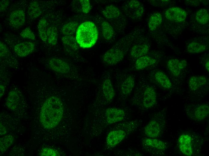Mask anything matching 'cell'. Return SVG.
<instances>
[{
    "label": "cell",
    "mask_w": 209,
    "mask_h": 156,
    "mask_svg": "<svg viewBox=\"0 0 209 156\" xmlns=\"http://www.w3.org/2000/svg\"><path fill=\"white\" fill-rule=\"evenodd\" d=\"M64 108L61 100L55 96L47 98L40 111V121L43 126L51 129L57 126L63 116Z\"/></svg>",
    "instance_id": "6da1fadb"
},
{
    "label": "cell",
    "mask_w": 209,
    "mask_h": 156,
    "mask_svg": "<svg viewBox=\"0 0 209 156\" xmlns=\"http://www.w3.org/2000/svg\"><path fill=\"white\" fill-rule=\"evenodd\" d=\"M132 35H128L120 39L114 46L103 55L102 61L105 64L112 66L121 61L124 58L128 46L134 40Z\"/></svg>",
    "instance_id": "7a4b0ae2"
},
{
    "label": "cell",
    "mask_w": 209,
    "mask_h": 156,
    "mask_svg": "<svg viewBox=\"0 0 209 156\" xmlns=\"http://www.w3.org/2000/svg\"><path fill=\"white\" fill-rule=\"evenodd\" d=\"M98 37L97 28L91 21L84 22L77 28L75 39L78 44L82 48L92 47L97 42Z\"/></svg>",
    "instance_id": "3957f363"
},
{
    "label": "cell",
    "mask_w": 209,
    "mask_h": 156,
    "mask_svg": "<svg viewBox=\"0 0 209 156\" xmlns=\"http://www.w3.org/2000/svg\"><path fill=\"white\" fill-rule=\"evenodd\" d=\"M186 113L190 118L194 121H203L208 116L209 105L204 103L190 106L187 109Z\"/></svg>",
    "instance_id": "277c9868"
},
{
    "label": "cell",
    "mask_w": 209,
    "mask_h": 156,
    "mask_svg": "<svg viewBox=\"0 0 209 156\" xmlns=\"http://www.w3.org/2000/svg\"><path fill=\"white\" fill-rule=\"evenodd\" d=\"M192 139L187 134H182L178 140V144L180 151L183 154L191 156L193 154Z\"/></svg>",
    "instance_id": "5b68a950"
},
{
    "label": "cell",
    "mask_w": 209,
    "mask_h": 156,
    "mask_svg": "<svg viewBox=\"0 0 209 156\" xmlns=\"http://www.w3.org/2000/svg\"><path fill=\"white\" fill-rule=\"evenodd\" d=\"M156 119L150 121L144 128V133L147 137L156 138L161 134L164 124L162 122Z\"/></svg>",
    "instance_id": "8992f818"
},
{
    "label": "cell",
    "mask_w": 209,
    "mask_h": 156,
    "mask_svg": "<svg viewBox=\"0 0 209 156\" xmlns=\"http://www.w3.org/2000/svg\"><path fill=\"white\" fill-rule=\"evenodd\" d=\"M47 65L52 70L59 73H67L70 70L69 65L67 62L57 57H53L50 58Z\"/></svg>",
    "instance_id": "52a82bcc"
},
{
    "label": "cell",
    "mask_w": 209,
    "mask_h": 156,
    "mask_svg": "<svg viewBox=\"0 0 209 156\" xmlns=\"http://www.w3.org/2000/svg\"><path fill=\"white\" fill-rule=\"evenodd\" d=\"M166 18L168 20L176 22H182L186 19L187 14L181 8L172 7L167 9L165 12Z\"/></svg>",
    "instance_id": "ba28073f"
},
{
    "label": "cell",
    "mask_w": 209,
    "mask_h": 156,
    "mask_svg": "<svg viewBox=\"0 0 209 156\" xmlns=\"http://www.w3.org/2000/svg\"><path fill=\"white\" fill-rule=\"evenodd\" d=\"M105 116L108 123L112 124L123 120L125 116V112L122 109L109 108L106 110Z\"/></svg>",
    "instance_id": "9c48e42d"
},
{
    "label": "cell",
    "mask_w": 209,
    "mask_h": 156,
    "mask_svg": "<svg viewBox=\"0 0 209 156\" xmlns=\"http://www.w3.org/2000/svg\"><path fill=\"white\" fill-rule=\"evenodd\" d=\"M186 65L187 62L185 60H179L176 58L170 59L167 64L168 70L172 75L175 77L180 75Z\"/></svg>",
    "instance_id": "30bf717a"
},
{
    "label": "cell",
    "mask_w": 209,
    "mask_h": 156,
    "mask_svg": "<svg viewBox=\"0 0 209 156\" xmlns=\"http://www.w3.org/2000/svg\"><path fill=\"white\" fill-rule=\"evenodd\" d=\"M128 12L133 19H140L144 12V8L142 4L137 0H131L127 3Z\"/></svg>",
    "instance_id": "8fae6325"
},
{
    "label": "cell",
    "mask_w": 209,
    "mask_h": 156,
    "mask_svg": "<svg viewBox=\"0 0 209 156\" xmlns=\"http://www.w3.org/2000/svg\"><path fill=\"white\" fill-rule=\"evenodd\" d=\"M156 102V94L155 89L152 86L146 87L144 91L143 99V106L147 109L153 106Z\"/></svg>",
    "instance_id": "7c38bea8"
},
{
    "label": "cell",
    "mask_w": 209,
    "mask_h": 156,
    "mask_svg": "<svg viewBox=\"0 0 209 156\" xmlns=\"http://www.w3.org/2000/svg\"><path fill=\"white\" fill-rule=\"evenodd\" d=\"M126 132L122 130H117L110 131L108 134L106 139L107 145L114 146L120 143L125 138Z\"/></svg>",
    "instance_id": "4fadbf2b"
},
{
    "label": "cell",
    "mask_w": 209,
    "mask_h": 156,
    "mask_svg": "<svg viewBox=\"0 0 209 156\" xmlns=\"http://www.w3.org/2000/svg\"><path fill=\"white\" fill-rule=\"evenodd\" d=\"M10 25L16 28L20 27L23 26L25 22V14L21 10H14L10 13L9 17Z\"/></svg>",
    "instance_id": "5bb4252c"
},
{
    "label": "cell",
    "mask_w": 209,
    "mask_h": 156,
    "mask_svg": "<svg viewBox=\"0 0 209 156\" xmlns=\"http://www.w3.org/2000/svg\"><path fill=\"white\" fill-rule=\"evenodd\" d=\"M34 49V44L30 42H24L15 45L14 50L16 54L20 57L26 56L31 54Z\"/></svg>",
    "instance_id": "9a60e30c"
},
{
    "label": "cell",
    "mask_w": 209,
    "mask_h": 156,
    "mask_svg": "<svg viewBox=\"0 0 209 156\" xmlns=\"http://www.w3.org/2000/svg\"><path fill=\"white\" fill-rule=\"evenodd\" d=\"M154 78L157 84L162 88L169 89L172 87V84L170 80L163 72L156 71L154 74Z\"/></svg>",
    "instance_id": "2e32d148"
},
{
    "label": "cell",
    "mask_w": 209,
    "mask_h": 156,
    "mask_svg": "<svg viewBox=\"0 0 209 156\" xmlns=\"http://www.w3.org/2000/svg\"><path fill=\"white\" fill-rule=\"evenodd\" d=\"M207 82V79L205 76L198 75L190 77L188 83L190 90L195 91L205 85Z\"/></svg>",
    "instance_id": "e0dca14e"
},
{
    "label": "cell",
    "mask_w": 209,
    "mask_h": 156,
    "mask_svg": "<svg viewBox=\"0 0 209 156\" xmlns=\"http://www.w3.org/2000/svg\"><path fill=\"white\" fill-rule=\"evenodd\" d=\"M135 85V79L132 75L126 77L121 83L120 92L124 96L129 95L132 92Z\"/></svg>",
    "instance_id": "ac0fdd59"
},
{
    "label": "cell",
    "mask_w": 209,
    "mask_h": 156,
    "mask_svg": "<svg viewBox=\"0 0 209 156\" xmlns=\"http://www.w3.org/2000/svg\"><path fill=\"white\" fill-rule=\"evenodd\" d=\"M102 90L105 99L108 101L112 100L115 94L111 80L109 77L106 78L104 80L102 84Z\"/></svg>",
    "instance_id": "d6986e66"
},
{
    "label": "cell",
    "mask_w": 209,
    "mask_h": 156,
    "mask_svg": "<svg viewBox=\"0 0 209 156\" xmlns=\"http://www.w3.org/2000/svg\"><path fill=\"white\" fill-rule=\"evenodd\" d=\"M20 101V98L17 92L12 90L8 94L5 104L9 110H14L19 106Z\"/></svg>",
    "instance_id": "ffe728a7"
},
{
    "label": "cell",
    "mask_w": 209,
    "mask_h": 156,
    "mask_svg": "<svg viewBox=\"0 0 209 156\" xmlns=\"http://www.w3.org/2000/svg\"><path fill=\"white\" fill-rule=\"evenodd\" d=\"M149 47L145 44H138L134 45L130 51V56L134 58H138L146 55L149 52Z\"/></svg>",
    "instance_id": "44dd1931"
},
{
    "label": "cell",
    "mask_w": 209,
    "mask_h": 156,
    "mask_svg": "<svg viewBox=\"0 0 209 156\" xmlns=\"http://www.w3.org/2000/svg\"><path fill=\"white\" fill-rule=\"evenodd\" d=\"M156 62V60L154 58L145 55L136 59L135 67L137 70H142L154 65Z\"/></svg>",
    "instance_id": "7402d4cb"
},
{
    "label": "cell",
    "mask_w": 209,
    "mask_h": 156,
    "mask_svg": "<svg viewBox=\"0 0 209 156\" xmlns=\"http://www.w3.org/2000/svg\"><path fill=\"white\" fill-rule=\"evenodd\" d=\"M143 143L146 146L161 151L165 150L167 147V144L165 142L155 138H145L143 140Z\"/></svg>",
    "instance_id": "603a6c76"
},
{
    "label": "cell",
    "mask_w": 209,
    "mask_h": 156,
    "mask_svg": "<svg viewBox=\"0 0 209 156\" xmlns=\"http://www.w3.org/2000/svg\"><path fill=\"white\" fill-rule=\"evenodd\" d=\"M103 16L108 20H113L117 18L120 14L119 9L113 5H108L102 11Z\"/></svg>",
    "instance_id": "cb8c5ba5"
},
{
    "label": "cell",
    "mask_w": 209,
    "mask_h": 156,
    "mask_svg": "<svg viewBox=\"0 0 209 156\" xmlns=\"http://www.w3.org/2000/svg\"><path fill=\"white\" fill-rule=\"evenodd\" d=\"M42 11L39 3L36 1H33L29 4L28 14L29 18L34 19L39 16Z\"/></svg>",
    "instance_id": "d4e9b609"
},
{
    "label": "cell",
    "mask_w": 209,
    "mask_h": 156,
    "mask_svg": "<svg viewBox=\"0 0 209 156\" xmlns=\"http://www.w3.org/2000/svg\"><path fill=\"white\" fill-rule=\"evenodd\" d=\"M162 22L161 14L159 12L153 13L150 17L148 23V27L152 31L155 30L161 24Z\"/></svg>",
    "instance_id": "484cf974"
},
{
    "label": "cell",
    "mask_w": 209,
    "mask_h": 156,
    "mask_svg": "<svg viewBox=\"0 0 209 156\" xmlns=\"http://www.w3.org/2000/svg\"><path fill=\"white\" fill-rule=\"evenodd\" d=\"M101 27L104 39L107 40L111 39L114 34V30L111 25L107 22L104 21L101 23Z\"/></svg>",
    "instance_id": "4316f807"
},
{
    "label": "cell",
    "mask_w": 209,
    "mask_h": 156,
    "mask_svg": "<svg viewBox=\"0 0 209 156\" xmlns=\"http://www.w3.org/2000/svg\"><path fill=\"white\" fill-rule=\"evenodd\" d=\"M47 22L45 18L44 17L39 20L38 25L39 35L41 39L45 42L47 40Z\"/></svg>",
    "instance_id": "83f0119b"
},
{
    "label": "cell",
    "mask_w": 209,
    "mask_h": 156,
    "mask_svg": "<svg viewBox=\"0 0 209 156\" xmlns=\"http://www.w3.org/2000/svg\"><path fill=\"white\" fill-rule=\"evenodd\" d=\"M206 46L200 43L192 42L189 43L187 48V51L191 53H199L204 51Z\"/></svg>",
    "instance_id": "f1b7e54d"
},
{
    "label": "cell",
    "mask_w": 209,
    "mask_h": 156,
    "mask_svg": "<svg viewBox=\"0 0 209 156\" xmlns=\"http://www.w3.org/2000/svg\"><path fill=\"white\" fill-rule=\"evenodd\" d=\"M195 19L197 22L200 24L204 25L209 21V14L207 10L204 8L198 10L195 15Z\"/></svg>",
    "instance_id": "f546056e"
},
{
    "label": "cell",
    "mask_w": 209,
    "mask_h": 156,
    "mask_svg": "<svg viewBox=\"0 0 209 156\" xmlns=\"http://www.w3.org/2000/svg\"><path fill=\"white\" fill-rule=\"evenodd\" d=\"M47 40L48 43L54 45L56 44L58 41V33L56 28L54 27H50L47 30Z\"/></svg>",
    "instance_id": "4dcf8cb0"
},
{
    "label": "cell",
    "mask_w": 209,
    "mask_h": 156,
    "mask_svg": "<svg viewBox=\"0 0 209 156\" xmlns=\"http://www.w3.org/2000/svg\"><path fill=\"white\" fill-rule=\"evenodd\" d=\"M78 23L76 22H71L63 25L61 29L62 33L64 36L73 35L77 28Z\"/></svg>",
    "instance_id": "1f68e13d"
},
{
    "label": "cell",
    "mask_w": 209,
    "mask_h": 156,
    "mask_svg": "<svg viewBox=\"0 0 209 156\" xmlns=\"http://www.w3.org/2000/svg\"><path fill=\"white\" fill-rule=\"evenodd\" d=\"M14 140L13 136L7 135L0 138V149L2 152H4L11 145Z\"/></svg>",
    "instance_id": "d6a6232c"
},
{
    "label": "cell",
    "mask_w": 209,
    "mask_h": 156,
    "mask_svg": "<svg viewBox=\"0 0 209 156\" xmlns=\"http://www.w3.org/2000/svg\"><path fill=\"white\" fill-rule=\"evenodd\" d=\"M62 40L64 44L72 48L77 47L78 44L73 35L64 36L62 38Z\"/></svg>",
    "instance_id": "836d02e7"
},
{
    "label": "cell",
    "mask_w": 209,
    "mask_h": 156,
    "mask_svg": "<svg viewBox=\"0 0 209 156\" xmlns=\"http://www.w3.org/2000/svg\"><path fill=\"white\" fill-rule=\"evenodd\" d=\"M20 36L23 38L32 40H35V34L29 27L22 30L20 33Z\"/></svg>",
    "instance_id": "e575fe53"
},
{
    "label": "cell",
    "mask_w": 209,
    "mask_h": 156,
    "mask_svg": "<svg viewBox=\"0 0 209 156\" xmlns=\"http://www.w3.org/2000/svg\"><path fill=\"white\" fill-rule=\"evenodd\" d=\"M59 155L58 152L55 149L46 148L42 150L39 155L42 156H56Z\"/></svg>",
    "instance_id": "d590c367"
},
{
    "label": "cell",
    "mask_w": 209,
    "mask_h": 156,
    "mask_svg": "<svg viewBox=\"0 0 209 156\" xmlns=\"http://www.w3.org/2000/svg\"><path fill=\"white\" fill-rule=\"evenodd\" d=\"M80 2L82 12L84 14L89 13L91 9L90 1L88 0H80Z\"/></svg>",
    "instance_id": "8d00e7d4"
},
{
    "label": "cell",
    "mask_w": 209,
    "mask_h": 156,
    "mask_svg": "<svg viewBox=\"0 0 209 156\" xmlns=\"http://www.w3.org/2000/svg\"><path fill=\"white\" fill-rule=\"evenodd\" d=\"M8 50L5 44L2 42H0V57L4 58L8 57Z\"/></svg>",
    "instance_id": "74e56055"
},
{
    "label": "cell",
    "mask_w": 209,
    "mask_h": 156,
    "mask_svg": "<svg viewBox=\"0 0 209 156\" xmlns=\"http://www.w3.org/2000/svg\"><path fill=\"white\" fill-rule=\"evenodd\" d=\"M9 2L7 0H2L0 1V11L5 9L9 5Z\"/></svg>",
    "instance_id": "f35d334b"
},
{
    "label": "cell",
    "mask_w": 209,
    "mask_h": 156,
    "mask_svg": "<svg viewBox=\"0 0 209 156\" xmlns=\"http://www.w3.org/2000/svg\"><path fill=\"white\" fill-rule=\"evenodd\" d=\"M6 133L5 128L2 124H0V135L5 134Z\"/></svg>",
    "instance_id": "ab89813d"
},
{
    "label": "cell",
    "mask_w": 209,
    "mask_h": 156,
    "mask_svg": "<svg viewBox=\"0 0 209 156\" xmlns=\"http://www.w3.org/2000/svg\"><path fill=\"white\" fill-rule=\"evenodd\" d=\"M5 91V86L2 85H0V97H2L4 95Z\"/></svg>",
    "instance_id": "60d3db41"
},
{
    "label": "cell",
    "mask_w": 209,
    "mask_h": 156,
    "mask_svg": "<svg viewBox=\"0 0 209 156\" xmlns=\"http://www.w3.org/2000/svg\"><path fill=\"white\" fill-rule=\"evenodd\" d=\"M204 66L206 69L207 70L209 71V60H207Z\"/></svg>",
    "instance_id": "b9f144b4"
}]
</instances>
